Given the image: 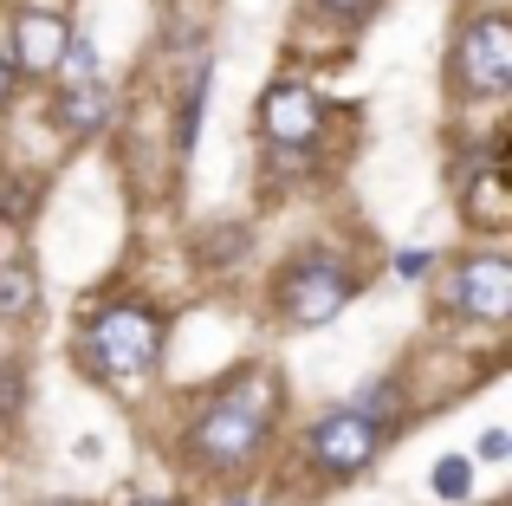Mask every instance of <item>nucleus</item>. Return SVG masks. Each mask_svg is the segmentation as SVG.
Wrapping results in <instances>:
<instances>
[{
    "label": "nucleus",
    "instance_id": "18",
    "mask_svg": "<svg viewBox=\"0 0 512 506\" xmlns=\"http://www.w3.org/2000/svg\"><path fill=\"white\" fill-rule=\"evenodd\" d=\"M72 455H78V461H98V455H104V442H98V435H78Z\"/></svg>",
    "mask_w": 512,
    "mask_h": 506
},
{
    "label": "nucleus",
    "instance_id": "6",
    "mask_svg": "<svg viewBox=\"0 0 512 506\" xmlns=\"http://www.w3.org/2000/svg\"><path fill=\"white\" fill-rule=\"evenodd\" d=\"M312 448H318V461H325V468H338V474L363 468V461L376 455V416L350 409V416H331V422H318Z\"/></svg>",
    "mask_w": 512,
    "mask_h": 506
},
{
    "label": "nucleus",
    "instance_id": "4",
    "mask_svg": "<svg viewBox=\"0 0 512 506\" xmlns=\"http://www.w3.org/2000/svg\"><path fill=\"white\" fill-rule=\"evenodd\" d=\"M350 299V279L338 266H305V273L286 279V312L299 318V325H325V318H338Z\"/></svg>",
    "mask_w": 512,
    "mask_h": 506
},
{
    "label": "nucleus",
    "instance_id": "12",
    "mask_svg": "<svg viewBox=\"0 0 512 506\" xmlns=\"http://www.w3.org/2000/svg\"><path fill=\"white\" fill-rule=\"evenodd\" d=\"M467 487H474V468H467V461H441V468H435V494H448V500H461L467 494Z\"/></svg>",
    "mask_w": 512,
    "mask_h": 506
},
{
    "label": "nucleus",
    "instance_id": "8",
    "mask_svg": "<svg viewBox=\"0 0 512 506\" xmlns=\"http://www.w3.org/2000/svg\"><path fill=\"white\" fill-rule=\"evenodd\" d=\"M65 20L59 13H20V26H13V52H20V65L26 72H52L59 65V52H65Z\"/></svg>",
    "mask_w": 512,
    "mask_h": 506
},
{
    "label": "nucleus",
    "instance_id": "15",
    "mask_svg": "<svg viewBox=\"0 0 512 506\" xmlns=\"http://www.w3.org/2000/svg\"><path fill=\"white\" fill-rule=\"evenodd\" d=\"M318 7H331V13H344V20H357V13H370L376 0H318Z\"/></svg>",
    "mask_w": 512,
    "mask_h": 506
},
{
    "label": "nucleus",
    "instance_id": "3",
    "mask_svg": "<svg viewBox=\"0 0 512 506\" xmlns=\"http://www.w3.org/2000/svg\"><path fill=\"white\" fill-rule=\"evenodd\" d=\"M260 429H266V416H253V409H240V403H227V396H221V403L201 416L195 448L227 468V461H247L253 448H260Z\"/></svg>",
    "mask_w": 512,
    "mask_h": 506
},
{
    "label": "nucleus",
    "instance_id": "13",
    "mask_svg": "<svg viewBox=\"0 0 512 506\" xmlns=\"http://www.w3.org/2000/svg\"><path fill=\"white\" fill-rule=\"evenodd\" d=\"M59 59L72 65V78H98V46H91V39H65Z\"/></svg>",
    "mask_w": 512,
    "mask_h": 506
},
{
    "label": "nucleus",
    "instance_id": "1",
    "mask_svg": "<svg viewBox=\"0 0 512 506\" xmlns=\"http://www.w3.org/2000/svg\"><path fill=\"white\" fill-rule=\"evenodd\" d=\"M156 344H163V325L137 305H111V312L91 325V357H98L104 377H137V370L156 364Z\"/></svg>",
    "mask_w": 512,
    "mask_h": 506
},
{
    "label": "nucleus",
    "instance_id": "5",
    "mask_svg": "<svg viewBox=\"0 0 512 506\" xmlns=\"http://www.w3.org/2000/svg\"><path fill=\"white\" fill-rule=\"evenodd\" d=\"M260 124H266V137H273V143L299 150V143H312V130H318V98L286 78V85H273L260 98Z\"/></svg>",
    "mask_w": 512,
    "mask_h": 506
},
{
    "label": "nucleus",
    "instance_id": "16",
    "mask_svg": "<svg viewBox=\"0 0 512 506\" xmlns=\"http://www.w3.org/2000/svg\"><path fill=\"white\" fill-rule=\"evenodd\" d=\"M396 273H402V279H422V273H428V253H402Z\"/></svg>",
    "mask_w": 512,
    "mask_h": 506
},
{
    "label": "nucleus",
    "instance_id": "9",
    "mask_svg": "<svg viewBox=\"0 0 512 506\" xmlns=\"http://www.w3.org/2000/svg\"><path fill=\"white\" fill-rule=\"evenodd\" d=\"M59 117H65V124H72V130H98L104 117H111V91H104L98 78H78V85L65 91Z\"/></svg>",
    "mask_w": 512,
    "mask_h": 506
},
{
    "label": "nucleus",
    "instance_id": "14",
    "mask_svg": "<svg viewBox=\"0 0 512 506\" xmlns=\"http://www.w3.org/2000/svg\"><path fill=\"white\" fill-rule=\"evenodd\" d=\"M13 409H20V377L0 370V416H13Z\"/></svg>",
    "mask_w": 512,
    "mask_h": 506
},
{
    "label": "nucleus",
    "instance_id": "20",
    "mask_svg": "<svg viewBox=\"0 0 512 506\" xmlns=\"http://www.w3.org/2000/svg\"><path fill=\"white\" fill-rule=\"evenodd\" d=\"M39 506H78V500H39Z\"/></svg>",
    "mask_w": 512,
    "mask_h": 506
},
{
    "label": "nucleus",
    "instance_id": "2",
    "mask_svg": "<svg viewBox=\"0 0 512 506\" xmlns=\"http://www.w3.org/2000/svg\"><path fill=\"white\" fill-rule=\"evenodd\" d=\"M461 85L467 91L512 85V26L506 20H480L474 33H461Z\"/></svg>",
    "mask_w": 512,
    "mask_h": 506
},
{
    "label": "nucleus",
    "instance_id": "7",
    "mask_svg": "<svg viewBox=\"0 0 512 506\" xmlns=\"http://www.w3.org/2000/svg\"><path fill=\"white\" fill-rule=\"evenodd\" d=\"M454 292H461V305L474 318H493V325L512 318V266L506 260H467Z\"/></svg>",
    "mask_w": 512,
    "mask_h": 506
},
{
    "label": "nucleus",
    "instance_id": "10",
    "mask_svg": "<svg viewBox=\"0 0 512 506\" xmlns=\"http://www.w3.org/2000/svg\"><path fill=\"white\" fill-rule=\"evenodd\" d=\"M33 312V273L26 266H0V318Z\"/></svg>",
    "mask_w": 512,
    "mask_h": 506
},
{
    "label": "nucleus",
    "instance_id": "11",
    "mask_svg": "<svg viewBox=\"0 0 512 506\" xmlns=\"http://www.w3.org/2000/svg\"><path fill=\"white\" fill-rule=\"evenodd\" d=\"M474 221H487V228H500L506 221V195H500V176H487L474 189Z\"/></svg>",
    "mask_w": 512,
    "mask_h": 506
},
{
    "label": "nucleus",
    "instance_id": "17",
    "mask_svg": "<svg viewBox=\"0 0 512 506\" xmlns=\"http://www.w3.org/2000/svg\"><path fill=\"white\" fill-rule=\"evenodd\" d=\"M480 455H487V461H506V455H512V442H506V435H500V429H493V435H487V442H480Z\"/></svg>",
    "mask_w": 512,
    "mask_h": 506
},
{
    "label": "nucleus",
    "instance_id": "21",
    "mask_svg": "<svg viewBox=\"0 0 512 506\" xmlns=\"http://www.w3.org/2000/svg\"><path fill=\"white\" fill-rule=\"evenodd\" d=\"M137 506H163V500H137Z\"/></svg>",
    "mask_w": 512,
    "mask_h": 506
},
{
    "label": "nucleus",
    "instance_id": "19",
    "mask_svg": "<svg viewBox=\"0 0 512 506\" xmlns=\"http://www.w3.org/2000/svg\"><path fill=\"white\" fill-rule=\"evenodd\" d=\"M7 91H13V85H7V65H0V104H7Z\"/></svg>",
    "mask_w": 512,
    "mask_h": 506
}]
</instances>
